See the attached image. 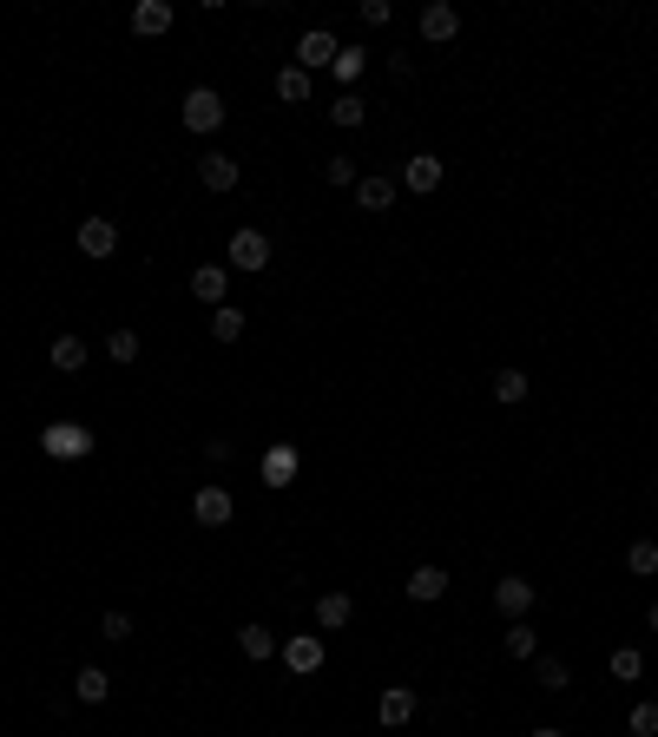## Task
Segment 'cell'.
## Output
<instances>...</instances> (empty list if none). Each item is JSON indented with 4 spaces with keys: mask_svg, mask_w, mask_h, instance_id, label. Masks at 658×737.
I'll list each match as a JSON object with an SVG mask.
<instances>
[{
    "mask_svg": "<svg viewBox=\"0 0 658 737\" xmlns=\"http://www.w3.org/2000/svg\"><path fill=\"white\" fill-rule=\"evenodd\" d=\"M626 731L632 737H658V698H639V705L626 711Z\"/></svg>",
    "mask_w": 658,
    "mask_h": 737,
    "instance_id": "30",
    "label": "cell"
},
{
    "mask_svg": "<svg viewBox=\"0 0 658 737\" xmlns=\"http://www.w3.org/2000/svg\"><path fill=\"white\" fill-rule=\"evenodd\" d=\"M349 619H356V599H349V593H323V599H316V626H323V632H343Z\"/></svg>",
    "mask_w": 658,
    "mask_h": 737,
    "instance_id": "18",
    "label": "cell"
},
{
    "mask_svg": "<svg viewBox=\"0 0 658 737\" xmlns=\"http://www.w3.org/2000/svg\"><path fill=\"white\" fill-rule=\"evenodd\" d=\"M527 737H566V731H553V724H540V731H527Z\"/></svg>",
    "mask_w": 658,
    "mask_h": 737,
    "instance_id": "37",
    "label": "cell"
},
{
    "mask_svg": "<svg viewBox=\"0 0 658 737\" xmlns=\"http://www.w3.org/2000/svg\"><path fill=\"white\" fill-rule=\"evenodd\" d=\"M448 178V165H441L435 152H408V165H402V185L415 191V198H435V185Z\"/></svg>",
    "mask_w": 658,
    "mask_h": 737,
    "instance_id": "7",
    "label": "cell"
},
{
    "mask_svg": "<svg viewBox=\"0 0 658 737\" xmlns=\"http://www.w3.org/2000/svg\"><path fill=\"white\" fill-rule=\"evenodd\" d=\"M336 53H343V40H336V33H323V27L297 40V66H303V73H316V66H336Z\"/></svg>",
    "mask_w": 658,
    "mask_h": 737,
    "instance_id": "10",
    "label": "cell"
},
{
    "mask_svg": "<svg viewBox=\"0 0 658 737\" xmlns=\"http://www.w3.org/2000/svg\"><path fill=\"white\" fill-rule=\"evenodd\" d=\"M224 264L244 270V277L270 270V237H264V231H237V237H231V251H224Z\"/></svg>",
    "mask_w": 658,
    "mask_h": 737,
    "instance_id": "3",
    "label": "cell"
},
{
    "mask_svg": "<svg viewBox=\"0 0 658 737\" xmlns=\"http://www.w3.org/2000/svg\"><path fill=\"white\" fill-rule=\"evenodd\" d=\"M645 626H652V632H658V599H652V606H645Z\"/></svg>",
    "mask_w": 658,
    "mask_h": 737,
    "instance_id": "36",
    "label": "cell"
},
{
    "mask_svg": "<svg viewBox=\"0 0 658 737\" xmlns=\"http://www.w3.org/2000/svg\"><path fill=\"white\" fill-rule=\"evenodd\" d=\"M237 645H244V659H277V632H270V626H244Z\"/></svg>",
    "mask_w": 658,
    "mask_h": 737,
    "instance_id": "24",
    "label": "cell"
},
{
    "mask_svg": "<svg viewBox=\"0 0 658 737\" xmlns=\"http://www.w3.org/2000/svg\"><path fill=\"white\" fill-rule=\"evenodd\" d=\"M395 191H402V185H395V178H382V172L356 178V204H362V211H389V204H395Z\"/></svg>",
    "mask_w": 658,
    "mask_h": 737,
    "instance_id": "17",
    "label": "cell"
},
{
    "mask_svg": "<svg viewBox=\"0 0 658 737\" xmlns=\"http://www.w3.org/2000/svg\"><path fill=\"white\" fill-rule=\"evenodd\" d=\"M494 402H527V369H494Z\"/></svg>",
    "mask_w": 658,
    "mask_h": 737,
    "instance_id": "26",
    "label": "cell"
},
{
    "mask_svg": "<svg viewBox=\"0 0 658 737\" xmlns=\"http://www.w3.org/2000/svg\"><path fill=\"white\" fill-rule=\"evenodd\" d=\"M237 178H244V172H237V158H224V152L198 158V185L204 191H237Z\"/></svg>",
    "mask_w": 658,
    "mask_h": 737,
    "instance_id": "13",
    "label": "cell"
},
{
    "mask_svg": "<svg viewBox=\"0 0 658 737\" xmlns=\"http://www.w3.org/2000/svg\"><path fill=\"white\" fill-rule=\"evenodd\" d=\"M402 586H408V599H415V606H435V599L448 593V566H415Z\"/></svg>",
    "mask_w": 658,
    "mask_h": 737,
    "instance_id": "14",
    "label": "cell"
},
{
    "mask_svg": "<svg viewBox=\"0 0 658 737\" xmlns=\"http://www.w3.org/2000/svg\"><path fill=\"white\" fill-rule=\"evenodd\" d=\"M40 448H47L53 461H86V455L99 448V441H93V428H79V422H47Z\"/></svg>",
    "mask_w": 658,
    "mask_h": 737,
    "instance_id": "1",
    "label": "cell"
},
{
    "mask_svg": "<svg viewBox=\"0 0 658 737\" xmlns=\"http://www.w3.org/2000/svg\"><path fill=\"white\" fill-rule=\"evenodd\" d=\"M329 73L343 79V93H356V79L369 73V60H362V47H343V53H336V66H329Z\"/></svg>",
    "mask_w": 658,
    "mask_h": 737,
    "instance_id": "27",
    "label": "cell"
},
{
    "mask_svg": "<svg viewBox=\"0 0 658 737\" xmlns=\"http://www.w3.org/2000/svg\"><path fill=\"white\" fill-rule=\"evenodd\" d=\"M277 99H290V106H303V99H310V73H303L297 60L277 66Z\"/></svg>",
    "mask_w": 658,
    "mask_h": 737,
    "instance_id": "23",
    "label": "cell"
},
{
    "mask_svg": "<svg viewBox=\"0 0 658 737\" xmlns=\"http://www.w3.org/2000/svg\"><path fill=\"white\" fill-rule=\"evenodd\" d=\"M47 362L60 369V376H79V369H86V336H53Z\"/></svg>",
    "mask_w": 658,
    "mask_h": 737,
    "instance_id": "20",
    "label": "cell"
},
{
    "mask_svg": "<svg viewBox=\"0 0 658 737\" xmlns=\"http://www.w3.org/2000/svg\"><path fill=\"white\" fill-rule=\"evenodd\" d=\"M297 468H303V461H297V448H290V441H277V448H270V455L257 461L264 487H290V481H297Z\"/></svg>",
    "mask_w": 658,
    "mask_h": 737,
    "instance_id": "11",
    "label": "cell"
},
{
    "mask_svg": "<svg viewBox=\"0 0 658 737\" xmlns=\"http://www.w3.org/2000/svg\"><path fill=\"white\" fill-rule=\"evenodd\" d=\"M79 251H86V257H112V251H119V224H112V218H86V224H79Z\"/></svg>",
    "mask_w": 658,
    "mask_h": 737,
    "instance_id": "16",
    "label": "cell"
},
{
    "mask_svg": "<svg viewBox=\"0 0 658 737\" xmlns=\"http://www.w3.org/2000/svg\"><path fill=\"white\" fill-rule=\"evenodd\" d=\"M533 599H540V586H533L527 573H507V580H494V606H501L507 619H527Z\"/></svg>",
    "mask_w": 658,
    "mask_h": 737,
    "instance_id": "5",
    "label": "cell"
},
{
    "mask_svg": "<svg viewBox=\"0 0 658 737\" xmlns=\"http://www.w3.org/2000/svg\"><path fill=\"white\" fill-rule=\"evenodd\" d=\"M533 672H540V691H566V685H573L566 659H553V652H540V659H533Z\"/></svg>",
    "mask_w": 658,
    "mask_h": 737,
    "instance_id": "29",
    "label": "cell"
},
{
    "mask_svg": "<svg viewBox=\"0 0 658 737\" xmlns=\"http://www.w3.org/2000/svg\"><path fill=\"white\" fill-rule=\"evenodd\" d=\"M329 119H336L343 132H356L362 119H369V99H362V93H336V99H329Z\"/></svg>",
    "mask_w": 658,
    "mask_h": 737,
    "instance_id": "21",
    "label": "cell"
},
{
    "mask_svg": "<svg viewBox=\"0 0 658 737\" xmlns=\"http://www.w3.org/2000/svg\"><path fill=\"white\" fill-rule=\"evenodd\" d=\"M612 678H645V652H632V645H619V652H612Z\"/></svg>",
    "mask_w": 658,
    "mask_h": 737,
    "instance_id": "32",
    "label": "cell"
},
{
    "mask_svg": "<svg viewBox=\"0 0 658 737\" xmlns=\"http://www.w3.org/2000/svg\"><path fill=\"white\" fill-rule=\"evenodd\" d=\"M237 336H244V310H237V303L211 310V343H237Z\"/></svg>",
    "mask_w": 658,
    "mask_h": 737,
    "instance_id": "25",
    "label": "cell"
},
{
    "mask_svg": "<svg viewBox=\"0 0 658 737\" xmlns=\"http://www.w3.org/2000/svg\"><path fill=\"white\" fill-rule=\"evenodd\" d=\"M191 297L211 303V310H224V303H231V264H198L191 270Z\"/></svg>",
    "mask_w": 658,
    "mask_h": 737,
    "instance_id": "6",
    "label": "cell"
},
{
    "mask_svg": "<svg viewBox=\"0 0 658 737\" xmlns=\"http://www.w3.org/2000/svg\"><path fill=\"white\" fill-rule=\"evenodd\" d=\"M323 178H329V185H349V191H356V158H329Z\"/></svg>",
    "mask_w": 658,
    "mask_h": 737,
    "instance_id": "34",
    "label": "cell"
},
{
    "mask_svg": "<svg viewBox=\"0 0 658 737\" xmlns=\"http://www.w3.org/2000/svg\"><path fill=\"white\" fill-rule=\"evenodd\" d=\"M415 705H422V698H415L408 685H382V705H376V718L389 724V731H402V724L415 718Z\"/></svg>",
    "mask_w": 658,
    "mask_h": 737,
    "instance_id": "12",
    "label": "cell"
},
{
    "mask_svg": "<svg viewBox=\"0 0 658 737\" xmlns=\"http://www.w3.org/2000/svg\"><path fill=\"white\" fill-rule=\"evenodd\" d=\"M415 27H422V40H428V47H448V40H455V33H461V14H455V7H448V0H428V7H422V20H415Z\"/></svg>",
    "mask_w": 658,
    "mask_h": 737,
    "instance_id": "8",
    "label": "cell"
},
{
    "mask_svg": "<svg viewBox=\"0 0 658 737\" xmlns=\"http://www.w3.org/2000/svg\"><path fill=\"white\" fill-rule=\"evenodd\" d=\"M178 119H185V132H218V126H224V93H211V86H191L185 106H178Z\"/></svg>",
    "mask_w": 658,
    "mask_h": 737,
    "instance_id": "2",
    "label": "cell"
},
{
    "mask_svg": "<svg viewBox=\"0 0 658 737\" xmlns=\"http://www.w3.org/2000/svg\"><path fill=\"white\" fill-rule=\"evenodd\" d=\"M283 665H290L297 678L323 672V632H297V639H283Z\"/></svg>",
    "mask_w": 658,
    "mask_h": 737,
    "instance_id": "9",
    "label": "cell"
},
{
    "mask_svg": "<svg viewBox=\"0 0 658 737\" xmlns=\"http://www.w3.org/2000/svg\"><path fill=\"white\" fill-rule=\"evenodd\" d=\"M389 20H395L389 0H362V27H389Z\"/></svg>",
    "mask_w": 658,
    "mask_h": 737,
    "instance_id": "35",
    "label": "cell"
},
{
    "mask_svg": "<svg viewBox=\"0 0 658 737\" xmlns=\"http://www.w3.org/2000/svg\"><path fill=\"white\" fill-rule=\"evenodd\" d=\"M652 323H658V310H652Z\"/></svg>",
    "mask_w": 658,
    "mask_h": 737,
    "instance_id": "39",
    "label": "cell"
},
{
    "mask_svg": "<svg viewBox=\"0 0 658 737\" xmlns=\"http://www.w3.org/2000/svg\"><path fill=\"white\" fill-rule=\"evenodd\" d=\"M231 514H237V501H231V487H198V494H191V520H198V527H231Z\"/></svg>",
    "mask_w": 658,
    "mask_h": 737,
    "instance_id": "4",
    "label": "cell"
},
{
    "mask_svg": "<svg viewBox=\"0 0 658 737\" xmlns=\"http://www.w3.org/2000/svg\"><path fill=\"white\" fill-rule=\"evenodd\" d=\"M139 349H145L139 330H112V336H106V356L119 362V369H132V362H139Z\"/></svg>",
    "mask_w": 658,
    "mask_h": 737,
    "instance_id": "28",
    "label": "cell"
},
{
    "mask_svg": "<svg viewBox=\"0 0 658 737\" xmlns=\"http://www.w3.org/2000/svg\"><path fill=\"white\" fill-rule=\"evenodd\" d=\"M507 659H540V632L527 626V619H514V626H507Z\"/></svg>",
    "mask_w": 658,
    "mask_h": 737,
    "instance_id": "22",
    "label": "cell"
},
{
    "mask_svg": "<svg viewBox=\"0 0 658 737\" xmlns=\"http://www.w3.org/2000/svg\"><path fill=\"white\" fill-rule=\"evenodd\" d=\"M99 632H106L112 645H119V639H132V612H119V606H112L106 619H99Z\"/></svg>",
    "mask_w": 658,
    "mask_h": 737,
    "instance_id": "33",
    "label": "cell"
},
{
    "mask_svg": "<svg viewBox=\"0 0 658 737\" xmlns=\"http://www.w3.org/2000/svg\"><path fill=\"white\" fill-rule=\"evenodd\" d=\"M626 566L639 573V580H652V573H658V540H632V547H626Z\"/></svg>",
    "mask_w": 658,
    "mask_h": 737,
    "instance_id": "31",
    "label": "cell"
},
{
    "mask_svg": "<svg viewBox=\"0 0 658 737\" xmlns=\"http://www.w3.org/2000/svg\"><path fill=\"white\" fill-rule=\"evenodd\" d=\"M652 494H658V481H652Z\"/></svg>",
    "mask_w": 658,
    "mask_h": 737,
    "instance_id": "38",
    "label": "cell"
},
{
    "mask_svg": "<svg viewBox=\"0 0 658 737\" xmlns=\"http://www.w3.org/2000/svg\"><path fill=\"white\" fill-rule=\"evenodd\" d=\"M73 698H79V705H106V698H112V678L99 672V665H79V672H73Z\"/></svg>",
    "mask_w": 658,
    "mask_h": 737,
    "instance_id": "19",
    "label": "cell"
},
{
    "mask_svg": "<svg viewBox=\"0 0 658 737\" xmlns=\"http://www.w3.org/2000/svg\"><path fill=\"white\" fill-rule=\"evenodd\" d=\"M132 33H139V40L172 33V0H139V7H132Z\"/></svg>",
    "mask_w": 658,
    "mask_h": 737,
    "instance_id": "15",
    "label": "cell"
}]
</instances>
